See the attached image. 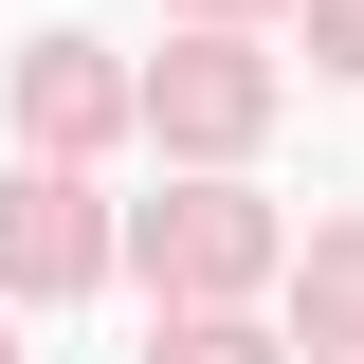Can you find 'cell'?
<instances>
[{
  "mask_svg": "<svg viewBox=\"0 0 364 364\" xmlns=\"http://www.w3.org/2000/svg\"><path fill=\"white\" fill-rule=\"evenodd\" d=\"M73 273H91L73 182H0V291H73Z\"/></svg>",
  "mask_w": 364,
  "mask_h": 364,
  "instance_id": "6da1fadb",
  "label": "cell"
},
{
  "mask_svg": "<svg viewBox=\"0 0 364 364\" xmlns=\"http://www.w3.org/2000/svg\"><path fill=\"white\" fill-rule=\"evenodd\" d=\"M146 109H164L182 146H237V128L273 109V73H255V55H219V37H200V55H164V91H146Z\"/></svg>",
  "mask_w": 364,
  "mask_h": 364,
  "instance_id": "7a4b0ae2",
  "label": "cell"
},
{
  "mask_svg": "<svg viewBox=\"0 0 364 364\" xmlns=\"http://www.w3.org/2000/svg\"><path fill=\"white\" fill-rule=\"evenodd\" d=\"M255 255H273V237L237 219V200H182V219H146V273H182V291H237Z\"/></svg>",
  "mask_w": 364,
  "mask_h": 364,
  "instance_id": "3957f363",
  "label": "cell"
},
{
  "mask_svg": "<svg viewBox=\"0 0 364 364\" xmlns=\"http://www.w3.org/2000/svg\"><path fill=\"white\" fill-rule=\"evenodd\" d=\"M18 109H37L55 146H91V128H109V73H91L73 37H37V73H18Z\"/></svg>",
  "mask_w": 364,
  "mask_h": 364,
  "instance_id": "277c9868",
  "label": "cell"
},
{
  "mask_svg": "<svg viewBox=\"0 0 364 364\" xmlns=\"http://www.w3.org/2000/svg\"><path fill=\"white\" fill-rule=\"evenodd\" d=\"M310 328L364 346V237H310Z\"/></svg>",
  "mask_w": 364,
  "mask_h": 364,
  "instance_id": "5b68a950",
  "label": "cell"
},
{
  "mask_svg": "<svg viewBox=\"0 0 364 364\" xmlns=\"http://www.w3.org/2000/svg\"><path fill=\"white\" fill-rule=\"evenodd\" d=\"M164 364H273L255 328H164Z\"/></svg>",
  "mask_w": 364,
  "mask_h": 364,
  "instance_id": "8992f818",
  "label": "cell"
},
{
  "mask_svg": "<svg viewBox=\"0 0 364 364\" xmlns=\"http://www.w3.org/2000/svg\"><path fill=\"white\" fill-rule=\"evenodd\" d=\"M310 37H328V73H364V0H310Z\"/></svg>",
  "mask_w": 364,
  "mask_h": 364,
  "instance_id": "52a82bcc",
  "label": "cell"
}]
</instances>
